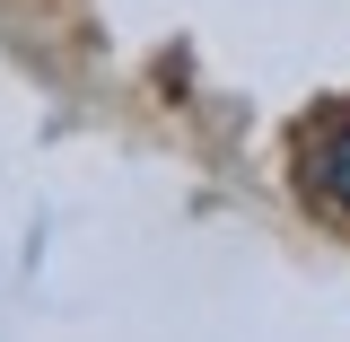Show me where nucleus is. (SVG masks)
I'll use <instances>...</instances> for the list:
<instances>
[{"instance_id": "obj_1", "label": "nucleus", "mask_w": 350, "mask_h": 342, "mask_svg": "<svg viewBox=\"0 0 350 342\" xmlns=\"http://www.w3.org/2000/svg\"><path fill=\"white\" fill-rule=\"evenodd\" d=\"M306 184H315L333 211H350V106L315 132V141H306Z\"/></svg>"}]
</instances>
